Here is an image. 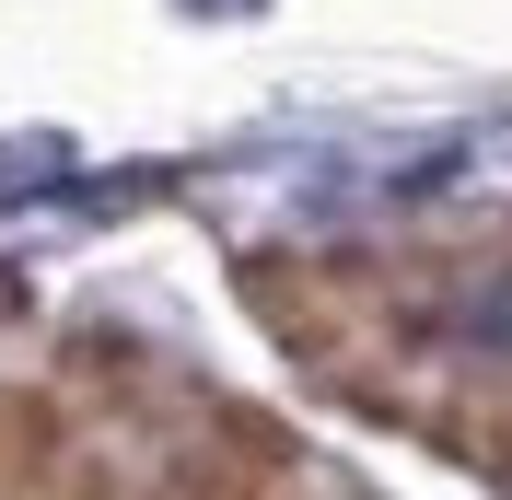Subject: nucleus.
I'll list each match as a JSON object with an SVG mask.
<instances>
[{"instance_id": "nucleus-1", "label": "nucleus", "mask_w": 512, "mask_h": 500, "mask_svg": "<svg viewBox=\"0 0 512 500\" xmlns=\"http://www.w3.org/2000/svg\"><path fill=\"white\" fill-rule=\"evenodd\" d=\"M245 303H256V326H268L303 373H338V361H350V303H338V280H315L303 256H245Z\"/></svg>"}, {"instance_id": "nucleus-2", "label": "nucleus", "mask_w": 512, "mask_h": 500, "mask_svg": "<svg viewBox=\"0 0 512 500\" xmlns=\"http://www.w3.org/2000/svg\"><path fill=\"white\" fill-rule=\"evenodd\" d=\"M59 384H70L82 407L140 419V407H152V349L128 338V326H105V314H94V326H70V338H59Z\"/></svg>"}, {"instance_id": "nucleus-3", "label": "nucleus", "mask_w": 512, "mask_h": 500, "mask_svg": "<svg viewBox=\"0 0 512 500\" xmlns=\"http://www.w3.org/2000/svg\"><path fill=\"white\" fill-rule=\"evenodd\" d=\"M419 442H431L443 466H466L478 489L512 500V407H489V396H431V407H419Z\"/></svg>"}, {"instance_id": "nucleus-4", "label": "nucleus", "mask_w": 512, "mask_h": 500, "mask_svg": "<svg viewBox=\"0 0 512 500\" xmlns=\"http://www.w3.org/2000/svg\"><path fill=\"white\" fill-rule=\"evenodd\" d=\"M70 419H82L70 384H12V477H24V500H59V477L82 466L70 454Z\"/></svg>"}, {"instance_id": "nucleus-5", "label": "nucleus", "mask_w": 512, "mask_h": 500, "mask_svg": "<svg viewBox=\"0 0 512 500\" xmlns=\"http://www.w3.org/2000/svg\"><path fill=\"white\" fill-rule=\"evenodd\" d=\"M140 500H256V477H245V454L233 442H163L152 454V477H140Z\"/></svg>"}, {"instance_id": "nucleus-6", "label": "nucleus", "mask_w": 512, "mask_h": 500, "mask_svg": "<svg viewBox=\"0 0 512 500\" xmlns=\"http://www.w3.org/2000/svg\"><path fill=\"white\" fill-rule=\"evenodd\" d=\"M198 431H210V442H233L256 489H291V466H303L291 419H268V407H245V396H210V407H198Z\"/></svg>"}, {"instance_id": "nucleus-7", "label": "nucleus", "mask_w": 512, "mask_h": 500, "mask_svg": "<svg viewBox=\"0 0 512 500\" xmlns=\"http://www.w3.org/2000/svg\"><path fill=\"white\" fill-rule=\"evenodd\" d=\"M24 314H35V291L12 280V268H0V326H24Z\"/></svg>"}]
</instances>
